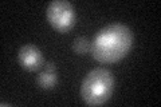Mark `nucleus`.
Listing matches in <instances>:
<instances>
[{"label":"nucleus","instance_id":"nucleus-1","mask_svg":"<svg viewBox=\"0 0 161 107\" xmlns=\"http://www.w3.org/2000/svg\"><path fill=\"white\" fill-rule=\"evenodd\" d=\"M133 44V34L121 23L109 24L95 35L92 55L101 63H114L128 55Z\"/></svg>","mask_w":161,"mask_h":107},{"label":"nucleus","instance_id":"nucleus-2","mask_svg":"<svg viewBox=\"0 0 161 107\" xmlns=\"http://www.w3.org/2000/svg\"><path fill=\"white\" fill-rule=\"evenodd\" d=\"M114 90V76L109 70L98 67L85 76L80 96L89 106H99L110 99Z\"/></svg>","mask_w":161,"mask_h":107},{"label":"nucleus","instance_id":"nucleus-3","mask_svg":"<svg viewBox=\"0 0 161 107\" xmlns=\"http://www.w3.org/2000/svg\"><path fill=\"white\" fill-rule=\"evenodd\" d=\"M47 20L59 32H67L74 27L75 12L74 7L66 0H54L47 6Z\"/></svg>","mask_w":161,"mask_h":107},{"label":"nucleus","instance_id":"nucleus-4","mask_svg":"<svg viewBox=\"0 0 161 107\" xmlns=\"http://www.w3.org/2000/svg\"><path fill=\"white\" fill-rule=\"evenodd\" d=\"M18 60H19V64L24 70H28V71L39 70L44 62L42 51L34 44L23 45L18 52Z\"/></svg>","mask_w":161,"mask_h":107},{"label":"nucleus","instance_id":"nucleus-5","mask_svg":"<svg viewBox=\"0 0 161 107\" xmlns=\"http://www.w3.org/2000/svg\"><path fill=\"white\" fill-rule=\"evenodd\" d=\"M58 82V76H57V66L54 62L46 63V68L42 71L38 78H36V84L43 90H51L55 87V84Z\"/></svg>","mask_w":161,"mask_h":107},{"label":"nucleus","instance_id":"nucleus-6","mask_svg":"<svg viewBox=\"0 0 161 107\" xmlns=\"http://www.w3.org/2000/svg\"><path fill=\"white\" fill-rule=\"evenodd\" d=\"M90 48H92V43H90V40L85 36H78L73 43L74 52L78 54V55H83V54L89 52Z\"/></svg>","mask_w":161,"mask_h":107}]
</instances>
